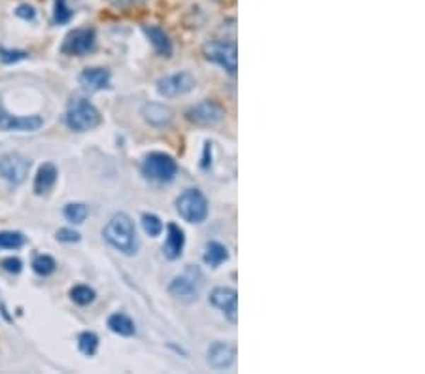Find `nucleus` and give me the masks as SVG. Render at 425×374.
I'll return each mask as SVG.
<instances>
[{
	"label": "nucleus",
	"instance_id": "nucleus-2",
	"mask_svg": "<svg viewBox=\"0 0 425 374\" xmlns=\"http://www.w3.org/2000/svg\"><path fill=\"white\" fill-rule=\"evenodd\" d=\"M64 121H66V127L72 131L86 133L100 123V114L86 98H74V100H70L69 108H66Z\"/></svg>",
	"mask_w": 425,
	"mask_h": 374
},
{
	"label": "nucleus",
	"instance_id": "nucleus-24",
	"mask_svg": "<svg viewBox=\"0 0 425 374\" xmlns=\"http://www.w3.org/2000/svg\"><path fill=\"white\" fill-rule=\"evenodd\" d=\"M57 269V263L53 259L52 255H36L33 261V271L40 276H50Z\"/></svg>",
	"mask_w": 425,
	"mask_h": 374
},
{
	"label": "nucleus",
	"instance_id": "nucleus-15",
	"mask_svg": "<svg viewBox=\"0 0 425 374\" xmlns=\"http://www.w3.org/2000/svg\"><path fill=\"white\" fill-rule=\"evenodd\" d=\"M185 246V236L184 230L180 229L176 223H170L167 227V242H165V246H163V252L167 255L168 259L174 261L178 259L182 252H184Z\"/></svg>",
	"mask_w": 425,
	"mask_h": 374
},
{
	"label": "nucleus",
	"instance_id": "nucleus-6",
	"mask_svg": "<svg viewBox=\"0 0 425 374\" xmlns=\"http://www.w3.org/2000/svg\"><path fill=\"white\" fill-rule=\"evenodd\" d=\"M204 57L212 63L219 64L221 69H225L229 74H236L238 69V55H236V44L235 42L225 40H210L202 47Z\"/></svg>",
	"mask_w": 425,
	"mask_h": 374
},
{
	"label": "nucleus",
	"instance_id": "nucleus-7",
	"mask_svg": "<svg viewBox=\"0 0 425 374\" xmlns=\"http://www.w3.org/2000/svg\"><path fill=\"white\" fill-rule=\"evenodd\" d=\"M30 170V159L23 153L10 151L0 157V176L6 180L8 184L21 185L27 180Z\"/></svg>",
	"mask_w": 425,
	"mask_h": 374
},
{
	"label": "nucleus",
	"instance_id": "nucleus-10",
	"mask_svg": "<svg viewBox=\"0 0 425 374\" xmlns=\"http://www.w3.org/2000/svg\"><path fill=\"white\" fill-rule=\"evenodd\" d=\"M95 47V30L93 29H74L64 36L61 52L64 55H74V57H83Z\"/></svg>",
	"mask_w": 425,
	"mask_h": 374
},
{
	"label": "nucleus",
	"instance_id": "nucleus-14",
	"mask_svg": "<svg viewBox=\"0 0 425 374\" xmlns=\"http://www.w3.org/2000/svg\"><path fill=\"white\" fill-rule=\"evenodd\" d=\"M142 115L144 119L153 125V127H168L174 119V112L165 104L150 103L142 108Z\"/></svg>",
	"mask_w": 425,
	"mask_h": 374
},
{
	"label": "nucleus",
	"instance_id": "nucleus-12",
	"mask_svg": "<svg viewBox=\"0 0 425 374\" xmlns=\"http://www.w3.org/2000/svg\"><path fill=\"white\" fill-rule=\"evenodd\" d=\"M210 303L223 312L231 323L238 322V295L233 288H216L210 293Z\"/></svg>",
	"mask_w": 425,
	"mask_h": 374
},
{
	"label": "nucleus",
	"instance_id": "nucleus-30",
	"mask_svg": "<svg viewBox=\"0 0 425 374\" xmlns=\"http://www.w3.org/2000/svg\"><path fill=\"white\" fill-rule=\"evenodd\" d=\"M55 236L59 242H66V244H74L80 240V233H76L74 229H59Z\"/></svg>",
	"mask_w": 425,
	"mask_h": 374
},
{
	"label": "nucleus",
	"instance_id": "nucleus-3",
	"mask_svg": "<svg viewBox=\"0 0 425 374\" xmlns=\"http://www.w3.org/2000/svg\"><path fill=\"white\" fill-rule=\"evenodd\" d=\"M142 173L148 180L159 182V184H167L173 182L178 174V165L173 157L161 151H153L150 156L144 157L142 161Z\"/></svg>",
	"mask_w": 425,
	"mask_h": 374
},
{
	"label": "nucleus",
	"instance_id": "nucleus-17",
	"mask_svg": "<svg viewBox=\"0 0 425 374\" xmlns=\"http://www.w3.org/2000/svg\"><path fill=\"white\" fill-rule=\"evenodd\" d=\"M57 168L52 163H44L35 178V193L36 195H44L47 191H52V187L57 182Z\"/></svg>",
	"mask_w": 425,
	"mask_h": 374
},
{
	"label": "nucleus",
	"instance_id": "nucleus-29",
	"mask_svg": "<svg viewBox=\"0 0 425 374\" xmlns=\"http://www.w3.org/2000/svg\"><path fill=\"white\" fill-rule=\"evenodd\" d=\"M0 267L6 272H10V274H19L21 269H23V263L18 257H6V259L0 261Z\"/></svg>",
	"mask_w": 425,
	"mask_h": 374
},
{
	"label": "nucleus",
	"instance_id": "nucleus-16",
	"mask_svg": "<svg viewBox=\"0 0 425 374\" xmlns=\"http://www.w3.org/2000/svg\"><path fill=\"white\" fill-rule=\"evenodd\" d=\"M80 83L89 91H103L110 86V72L106 69H87L80 74Z\"/></svg>",
	"mask_w": 425,
	"mask_h": 374
},
{
	"label": "nucleus",
	"instance_id": "nucleus-19",
	"mask_svg": "<svg viewBox=\"0 0 425 374\" xmlns=\"http://www.w3.org/2000/svg\"><path fill=\"white\" fill-rule=\"evenodd\" d=\"M108 327L112 333L120 334V337H132V334L136 333V327H134V323L127 314H112L108 317Z\"/></svg>",
	"mask_w": 425,
	"mask_h": 374
},
{
	"label": "nucleus",
	"instance_id": "nucleus-4",
	"mask_svg": "<svg viewBox=\"0 0 425 374\" xmlns=\"http://www.w3.org/2000/svg\"><path fill=\"white\" fill-rule=\"evenodd\" d=\"M202 288V272L197 267H187L180 276H176L168 286V291L176 299L184 303H193L197 300Z\"/></svg>",
	"mask_w": 425,
	"mask_h": 374
},
{
	"label": "nucleus",
	"instance_id": "nucleus-1",
	"mask_svg": "<svg viewBox=\"0 0 425 374\" xmlns=\"http://www.w3.org/2000/svg\"><path fill=\"white\" fill-rule=\"evenodd\" d=\"M103 235L110 246L115 247L121 254L132 255L136 252V229H134V223H132V219L127 214L120 212L112 216L106 227H104Z\"/></svg>",
	"mask_w": 425,
	"mask_h": 374
},
{
	"label": "nucleus",
	"instance_id": "nucleus-25",
	"mask_svg": "<svg viewBox=\"0 0 425 374\" xmlns=\"http://www.w3.org/2000/svg\"><path fill=\"white\" fill-rule=\"evenodd\" d=\"M70 299L80 306L91 305L95 300V289L89 288V286H76V288L70 289Z\"/></svg>",
	"mask_w": 425,
	"mask_h": 374
},
{
	"label": "nucleus",
	"instance_id": "nucleus-8",
	"mask_svg": "<svg viewBox=\"0 0 425 374\" xmlns=\"http://www.w3.org/2000/svg\"><path fill=\"white\" fill-rule=\"evenodd\" d=\"M44 125L40 115H16L8 112L6 106L0 103V129L2 131H18V133H30L38 131Z\"/></svg>",
	"mask_w": 425,
	"mask_h": 374
},
{
	"label": "nucleus",
	"instance_id": "nucleus-21",
	"mask_svg": "<svg viewBox=\"0 0 425 374\" xmlns=\"http://www.w3.org/2000/svg\"><path fill=\"white\" fill-rule=\"evenodd\" d=\"M87 216H89V208L83 202H70V204L64 206V218L69 219L70 223H83Z\"/></svg>",
	"mask_w": 425,
	"mask_h": 374
},
{
	"label": "nucleus",
	"instance_id": "nucleus-26",
	"mask_svg": "<svg viewBox=\"0 0 425 374\" xmlns=\"http://www.w3.org/2000/svg\"><path fill=\"white\" fill-rule=\"evenodd\" d=\"M142 227H144L146 235L159 236L163 233V221L157 218L156 214H144L142 216Z\"/></svg>",
	"mask_w": 425,
	"mask_h": 374
},
{
	"label": "nucleus",
	"instance_id": "nucleus-27",
	"mask_svg": "<svg viewBox=\"0 0 425 374\" xmlns=\"http://www.w3.org/2000/svg\"><path fill=\"white\" fill-rule=\"evenodd\" d=\"M53 19L57 25L69 23L72 19V10L66 4V0H55V10H53Z\"/></svg>",
	"mask_w": 425,
	"mask_h": 374
},
{
	"label": "nucleus",
	"instance_id": "nucleus-31",
	"mask_svg": "<svg viewBox=\"0 0 425 374\" xmlns=\"http://www.w3.org/2000/svg\"><path fill=\"white\" fill-rule=\"evenodd\" d=\"M16 16L25 19V21H33V19L36 18V10L30 6V4H21V6H18V10H16Z\"/></svg>",
	"mask_w": 425,
	"mask_h": 374
},
{
	"label": "nucleus",
	"instance_id": "nucleus-9",
	"mask_svg": "<svg viewBox=\"0 0 425 374\" xmlns=\"http://www.w3.org/2000/svg\"><path fill=\"white\" fill-rule=\"evenodd\" d=\"M185 117L199 127H214L225 117V110L214 100H204V103L195 104L193 108L187 110Z\"/></svg>",
	"mask_w": 425,
	"mask_h": 374
},
{
	"label": "nucleus",
	"instance_id": "nucleus-22",
	"mask_svg": "<svg viewBox=\"0 0 425 374\" xmlns=\"http://www.w3.org/2000/svg\"><path fill=\"white\" fill-rule=\"evenodd\" d=\"M78 348L83 356H95L98 348V337L93 331H83L78 337Z\"/></svg>",
	"mask_w": 425,
	"mask_h": 374
},
{
	"label": "nucleus",
	"instance_id": "nucleus-20",
	"mask_svg": "<svg viewBox=\"0 0 425 374\" xmlns=\"http://www.w3.org/2000/svg\"><path fill=\"white\" fill-rule=\"evenodd\" d=\"M202 259L204 263L210 267H219L221 263L229 259V252H227V247L223 244H219V242H208L206 247H204V255H202Z\"/></svg>",
	"mask_w": 425,
	"mask_h": 374
},
{
	"label": "nucleus",
	"instance_id": "nucleus-13",
	"mask_svg": "<svg viewBox=\"0 0 425 374\" xmlns=\"http://www.w3.org/2000/svg\"><path fill=\"white\" fill-rule=\"evenodd\" d=\"M235 346L227 344V342H214L208 348V363H210V367L218 368V370L229 368L235 363Z\"/></svg>",
	"mask_w": 425,
	"mask_h": 374
},
{
	"label": "nucleus",
	"instance_id": "nucleus-23",
	"mask_svg": "<svg viewBox=\"0 0 425 374\" xmlns=\"http://www.w3.org/2000/svg\"><path fill=\"white\" fill-rule=\"evenodd\" d=\"M25 244V236L18 230H2L0 233V250H19Z\"/></svg>",
	"mask_w": 425,
	"mask_h": 374
},
{
	"label": "nucleus",
	"instance_id": "nucleus-5",
	"mask_svg": "<svg viewBox=\"0 0 425 374\" xmlns=\"http://www.w3.org/2000/svg\"><path fill=\"white\" fill-rule=\"evenodd\" d=\"M180 216L190 223H201L208 214V201L199 189H185L176 201Z\"/></svg>",
	"mask_w": 425,
	"mask_h": 374
},
{
	"label": "nucleus",
	"instance_id": "nucleus-28",
	"mask_svg": "<svg viewBox=\"0 0 425 374\" xmlns=\"http://www.w3.org/2000/svg\"><path fill=\"white\" fill-rule=\"evenodd\" d=\"M29 53L27 52H19V49H8V47H0V61L6 64L18 63V61H23L27 59Z\"/></svg>",
	"mask_w": 425,
	"mask_h": 374
},
{
	"label": "nucleus",
	"instance_id": "nucleus-11",
	"mask_svg": "<svg viewBox=\"0 0 425 374\" xmlns=\"http://www.w3.org/2000/svg\"><path fill=\"white\" fill-rule=\"evenodd\" d=\"M195 86L197 80L190 72H178V74L167 76V78H161V80L157 81V91H159V95H163V97L174 98L193 91Z\"/></svg>",
	"mask_w": 425,
	"mask_h": 374
},
{
	"label": "nucleus",
	"instance_id": "nucleus-18",
	"mask_svg": "<svg viewBox=\"0 0 425 374\" xmlns=\"http://www.w3.org/2000/svg\"><path fill=\"white\" fill-rule=\"evenodd\" d=\"M144 33L150 38L151 46L159 55L163 57H170L173 55V42L168 38V35L159 27H144Z\"/></svg>",
	"mask_w": 425,
	"mask_h": 374
}]
</instances>
